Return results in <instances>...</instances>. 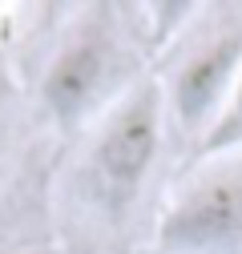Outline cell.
I'll use <instances>...</instances> for the list:
<instances>
[{
    "mask_svg": "<svg viewBox=\"0 0 242 254\" xmlns=\"http://www.w3.org/2000/svg\"><path fill=\"white\" fill-rule=\"evenodd\" d=\"M166 137V101L154 77H141L125 97H117L93 125L77 166L81 202L109 226L125 222L141 202Z\"/></svg>",
    "mask_w": 242,
    "mask_h": 254,
    "instance_id": "cell-1",
    "label": "cell"
},
{
    "mask_svg": "<svg viewBox=\"0 0 242 254\" xmlns=\"http://www.w3.org/2000/svg\"><path fill=\"white\" fill-rule=\"evenodd\" d=\"M242 77V4L194 8L186 28L170 45V69L158 81L166 101V125L182 137H198L226 105Z\"/></svg>",
    "mask_w": 242,
    "mask_h": 254,
    "instance_id": "cell-3",
    "label": "cell"
},
{
    "mask_svg": "<svg viewBox=\"0 0 242 254\" xmlns=\"http://www.w3.org/2000/svg\"><path fill=\"white\" fill-rule=\"evenodd\" d=\"M0 254H60V250H37V246H20V250H0Z\"/></svg>",
    "mask_w": 242,
    "mask_h": 254,
    "instance_id": "cell-6",
    "label": "cell"
},
{
    "mask_svg": "<svg viewBox=\"0 0 242 254\" xmlns=\"http://www.w3.org/2000/svg\"><path fill=\"white\" fill-rule=\"evenodd\" d=\"M242 246V153L206 157L166 198L154 250L158 254H230Z\"/></svg>",
    "mask_w": 242,
    "mask_h": 254,
    "instance_id": "cell-4",
    "label": "cell"
},
{
    "mask_svg": "<svg viewBox=\"0 0 242 254\" xmlns=\"http://www.w3.org/2000/svg\"><path fill=\"white\" fill-rule=\"evenodd\" d=\"M141 77H133V53L125 33L105 8H93L77 24H69L49 53L37 81V101L53 125L73 133L81 125H93Z\"/></svg>",
    "mask_w": 242,
    "mask_h": 254,
    "instance_id": "cell-2",
    "label": "cell"
},
{
    "mask_svg": "<svg viewBox=\"0 0 242 254\" xmlns=\"http://www.w3.org/2000/svg\"><path fill=\"white\" fill-rule=\"evenodd\" d=\"M226 153H242V77L230 89V97L218 109V117L210 121V129L194 145L198 162H206V157H226Z\"/></svg>",
    "mask_w": 242,
    "mask_h": 254,
    "instance_id": "cell-5",
    "label": "cell"
},
{
    "mask_svg": "<svg viewBox=\"0 0 242 254\" xmlns=\"http://www.w3.org/2000/svg\"><path fill=\"white\" fill-rule=\"evenodd\" d=\"M4 101H8V81H4V73H0V109H4Z\"/></svg>",
    "mask_w": 242,
    "mask_h": 254,
    "instance_id": "cell-7",
    "label": "cell"
}]
</instances>
